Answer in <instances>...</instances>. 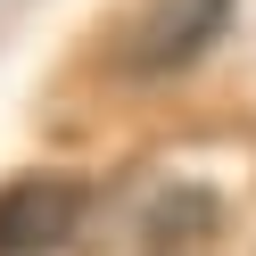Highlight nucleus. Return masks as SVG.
<instances>
[{
  "instance_id": "7ed1b4c3",
  "label": "nucleus",
  "mask_w": 256,
  "mask_h": 256,
  "mask_svg": "<svg viewBox=\"0 0 256 256\" xmlns=\"http://www.w3.org/2000/svg\"><path fill=\"white\" fill-rule=\"evenodd\" d=\"M215 198H206V190H166V198H157V215L140 223V240H149V248H182V240H215Z\"/></svg>"
},
{
  "instance_id": "f257e3e1",
  "label": "nucleus",
  "mask_w": 256,
  "mask_h": 256,
  "mask_svg": "<svg viewBox=\"0 0 256 256\" xmlns=\"http://www.w3.org/2000/svg\"><path fill=\"white\" fill-rule=\"evenodd\" d=\"M223 25H232V0H140L116 58H124V74L157 83V74L198 66V58L223 42Z\"/></svg>"
},
{
  "instance_id": "f03ea898",
  "label": "nucleus",
  "mask_w": 256,
  "mask_h": 256,
  "mask_svg": "<svg viewBox=\"0 0 256 256\" xmlns=\"http://www.w3.org/2000/svg\"><path fill=\"white\" fill-rule=\"evenodd\" d=\"M91 190L74 174H17L0 182V256H58L83 232Z\"/></svg>"
}]
</instances>
